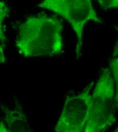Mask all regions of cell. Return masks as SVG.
<instances>
[{
  "label": "cell",
  "mask_w": 118,
  "mask_h": 132,
  "mask_svg": "<svg viewBox=\"0 0 118 132\" xmlns=\"http://www.w3.org/2000/svg\"><path fill=\"white\" fill-rule=\"evenodd\" d=\"M93 85V83H91L79 94L66 98L54 132H84Z\"/></svg>",
  "instance_id": "cell-4"
},
{
  "label": "cell",
  "mask_w": 118,
  "mask_h": 132,
  "mask_svg": "<svg viewBox=\"0 0 118 132\" xmlns=\"http://www.w3.org/2000/svg\"><path fill=\"white\" fill-rule=\"evenodd\" d=\"M2 109L4 114L2 122L6 132H33L20 105H17L14 109L2 106Z\"/></svg>",
  "instance_id": "cell-5"
},
{
  "label": "cell",
  "mask_w": 118,
  "mask_h": 132,
  "mask_svg": "<svg viewBox=\"0 0 118 132\" xmlns=\"http://www.w3.org/2000/svg\"><path fill=\"white\" fill-rule=\"evenodd\" d=\"M9 13L10 9L7 3L3 0H0V41L2 43H5L7 41V38L4 32L3 24Z\"/></svg>",
  "instance_id": "cell-6"
},
{
  "label": "cell",
  "mask_w": 118,
  "mask_h": 132,
  "mask_svg": "<svg viewBox=\"0 0 118 132\" xmlns=\"http://www.w3.org/2000/svg\"><path fill=\"white\" fill-rule=\"evenodd\" d=\"M6 62L5 55L4 54V47L0 45V64H4Z\"/></svg>",
  "instance_id": "cell-9"
},
{
  "label": "cell",
  "mask_w": 118,
  "mask_h": 132,
  "mask_svg": "<svg viewBox=\"0 0 118 132\" xmlns=\"http://www.w3.org/2000/svg\"><path fill=\"white\" fill-rule=\"evenodd\" d=\"M101 7L104 9L117 8L118 0H97Z\"/></svg>",
  "instance_id": "cell-8"
},
{
  "label": "cell",
  "mask_w": 118,
  "mask_h": 132,
  "mask_svg": "<svg viewBox=\"0 0 118 132\" xmlns=\"http://www.w3.org/2000/svg\"><path fill=\"white\" fill-rule=\"evenodd\" d=\"M63 26L58 18L41 14L28 17L19 27L15 46L26 57L56 56L63 49Z\"/></svg>",
  "instance_id": "cell-1"
},
{
  "label": "cell",
  "mask_w": 118,
  "mask_h": 132,
  "mask_svg": "<svg viewBox=\"0 0 118 132\" xmlns=\"http://www.w3.org/2000/svg\"><path fill=\"white\" fill-rule=\"evenodd\" d=\"M39 7L54 12L65 19L72 26L76 36L77 59L82 50L85 23L89 21L103 23L93 8L91 0H43Z\"/></svg>",
  "instance_id": "cell-3"
},
{
  "label": "cell",
  "mask_w": 118,
  "mask_h": 132,
  "mask_svg": "<svg viewBox=\"0 0 118 132\" xmlns=\"http://www.w3.org/2000/svg\"><path fill=\"white\" fill-rule=\"evenodd\" d=\"M118 45L117 43L113 51V57L110 63V70L114 78L116 90L118 92Z\"/></svg>",
  "instance_id": "cell-7"
},
{
  "label": "cell",
  "mask_w": 118,
  "mask_h": 132,
  "mask_svg": "<svg viewBox=\"0 0 118 132\" xmlns=\"http://www.w3.org/2000/svg\"><path fill=\"white\" fill-rule=\"evenodd\" d=\"M117 93L110 68H103L91 94L84 132H104L114 124L118 106Z\"/></svg>",
  "instance_id": "cell-2"
}]
</instances>
